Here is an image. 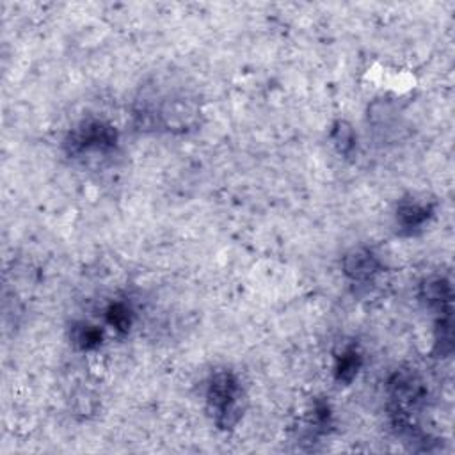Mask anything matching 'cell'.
<instances>
[{"label": "cell", "mask_w": 455, "mask_h": 455, "mask_svg": "<svg viewBox=\"0 0 455 455\" xmlns=\"http://www.w3.org/2000/svg\"><path fill=\"white\" fill-rule=\"evenodd\" d=\"M343 269L347 276L356 283H368L376 278L381 263L370 249H354L343 260Z\"/></svg>", "instance_id": "obj_2"}, {"label": "cell", "mask_w": 455, "mask_h": 455, "mask_svg": "<svg viewBox=\"0 0 455 455\" xmlns=\"http://www.w3.org/2000/svg\"><path fill=\"white\" fill-rule=\"evenodd\" d=\"M429 215H430L429 206L421 205V203L418 201H407L402 203V206L398 208L397 219L404 230L413 232V230L420 228L425 221L429 219Z\"/></svg>", "instance_id": "obj_3"}, {"label": "cell", "mask_w": 455, "mask_h": 455, "mask_svg": "<svg viewBox=\"0 0 455 455\" xmlns=\"http://www.w3.org/2000/svg\"><path fill=\"white\" fill-rule=\"evenodd\" d=\"M100 341V333L91 325H82V328L75 333V343H79L82 349H91L97 347Z\"/></svg>", "instance_id": "obj_7"}, {"label": "cell", "mask_w": 455, "mask_h": 455, "mask_svg": "<svg viewBox=\"0 0 455 455\" xmlns=\"http://www.w3.org/2000/svg\"><path fill=\"white\" fill-rule=\"evenodd\" d=\"M241 386L236 377L228 370L215 372L208 384V404L215 411L217 423L223 429H230L241 418Z\"/></svg>", "instance_id": "obj_1"}, {"label": "cell", "mask_w": 455, "mask_h": 455, "mask_svg": "<svg viewBox=\"0 0 455 455\" xmlns=\"http://www.w3.org/2000/svg\"><path fill=\"white\" fill-rule=\"evenodd\" d=\"M107 320H109V324L116 329H128L130 325V310H128L125 304L118 302V304H112L107 313Z\"/></svg>", "instance_id": "obj_6"}, {"label": "cell", "mask_w": 455, "mask_h": 455, "mask_svg": "<svg viewBox=\"0 0 455 455\" xmlns=\"http://www.w3.org/2000/svg\"><path fill=\"white\" fill-rule=\"evenodd\" d=\"M333 140L340 151L349 153L350 149L354 148V132H352V128L347 123H338L333 132Z\"/></svg>", "instance_id": "obj_5"}, {"label": "cell", "mask_w": 455, "mask_h": 455, "mask_svg": "<svg viewBox=\"0 0 455 455\" xmlns=\"http://www.w3.org/2000/svg\"><path fill=\"white\" fill-rule=\"evenodd\" d=\"M359 367H361V358L356 350H347L343 352L340 359H338L336 365V376L340 381L350 382L358 373Z\"/></svg>", "instance_id": "obj_4"}]
</instances>
